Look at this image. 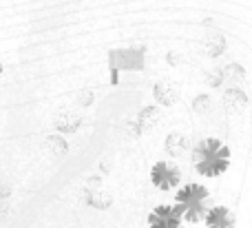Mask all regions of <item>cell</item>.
<instances>
[{"label": "cell", "instance_id": "cell-1", "mask_svg": "<svg viewBox=\"0 0 252 228\" xmlns=\"http://www.w3.org/2000/svg\"><path fill=\"white\" fill-rule=\"evenodd\" d=\"M190 162L197 175L201 177H221L230 168L232 153L228 144L219 137H204L190 149Z\"/></svg>", "mask_w": 252, "mask_h": 228}, {"label": "cell", "instance_id": "cell-2", "mask_svg": "<svg viewBox=\"0 0 252 228\" xmlns=\"http://www.w3.org/2000/svg\"><path fill=\"white\" fill-rule=\"evenodd\" d=\"M208 202H210V191L204 184H197V182L182 184L175 191V206L182 213V220L190 222V224H197V222L204 220L210 208Z\"/></svg>", "mask_w": 252, "mask_h": 228}, {"label": "cell", "instance_id": "cell-3", "mask_svg": "<svg viewBox=\"0 0 252 228\" xmlns=\"http://www.w3.org/2000/svg\"><path fill=\"white\" fill-rule=\"evenodd\" d=\"M151 182L161 193L177 191L179 186H182V171H179V166L175 162L159 160V162H155L151 168Z\"/></svg>", "mask_w": 252, "mask_h": 228}, {"label": "cell", "instance_id": "cell-4", "mask_svg": "<svg viewBox=\"0 0 252 228\" xmlns=\"http://www.w3.org/2000/svg\"><path fill=\"white\" fill-rule=\"evenodd\" d=\"M146 60V51L144 49H115L109 53V65L113 73L120 71H139Z\"/></svg>", "mask_w": 252, "mask_h": 228}, {"label": "cell", "instance_id": "cell-5", "mask_svg": "<svg viewBox=\"0 0 252 228\" xmlns=\"http://www.w3.org/2000/svg\"><path fill=\"white\" fill-rule=\"evenodd\" d=\"M182 226V213L177 211V206H168L161 204L155 206L148 215V228H179Z\"/></svg>", "mask_w": 252, "mask_h": 228}, {"label": "cell", "instance_id": "cell-6", "mask_svg": "<svg viewBox=\"0 0 252 228\" xmlns=\"http://www.w3.org/2000/svg\"><path fill=\"white\" fill-rule=\"evenodd\" d=\"M153 98L157 106H175L179 100V87L168 78H161L153 87Z\"/></svg>", "mask_w": 252, "mask_h": 228}, {"label": "cell", "instance_id": "cell-7", "mask_svg": "<svg viewBox=\"0 0 252 228\" xmlns=\"http://www.w3.org/2000/svg\"><path fill=\"white\" fill-rule=\"evenodd\" d=\"M190 149H192L190 140H188V135L186 133H182V131H170L168 135H166V140H164L166 155L173 158V160L184 158L186 153H190Z\"/></svg>", "mask_w": 252, "mask_h": 228}, {"label": "cell", "instance_id": "cell-8", "mask_svg": "<svg viewBox=\"0 0 252 228\" xmlns=\"http://www.w3.org/2000/svg\"><path fill=\"white\" fill-rule=\"evenodd\" d=\"M206 228H235L237 217L228 206H210L204 217Z\"/></svg>", "mask_w": 252, "mask_h": 228}, {"label": "cell", "instance_id": "cell-9", "mask_svg": "<svg viewBox=\"0 0 252 228\" xmlns=\"http://www.w3.org/2000/svg\"><path fill=\"white\" fill-rule=\"evenodd\" d=\"M159 120H161V106H157V104L144 106V109L137 113V120L133 122L135 135H142V133L153 131V129L159 124Z\"/></svg>", "mask_w": 252, "mask_h": 228}, {"label": "cell", "instance_id": "cell-10", "mask_svg": "<svg viewBox=\"0 0 252 228\" xmlns=\"http://www.w3.org/2000/svg\"><path fill=\"white\" fill-rule=\"evenodd\" d=\"M80 124H82V118H80V113L73 111V109H62V111H58L56 118H53V127H56V131L64 133V135L75 133L80 129Z\"/></svg>", "mask_w": 252, "mask_h": 228}, {"label": "cell", "instance_id": "cell-11", "mask_svg": "<svg viewBox=\"0 0 252 228\" xmlns=\"http://www.w3.org/2000/svg\"><path fill=\"white\" fill-rule=\"evenodd\" d=\"M223 106L228 113H244L248 109V96L239 87H228L223 93Z\"/></svg>", "mask_w": 252, "mask_h": 228}, {"label": "cell", "instance_id": "cell-12", "mask_svg": "<svg viewBox=\"0 0 252 228\" xmlns=\"http://www.w3.org/2000/svg\"><path fill=\"white\" fill-rule=\"evenodd\" d=\"M42 149L49 158L58 160V158H62V155H66V151H69V142H66L62 135H47L44 142H42Z\"/></svg>", "mask_w": 252, "mask_h": 228}, {"label": "cell", "instance_id": "cell-13", "mask_svg": "<svg viewBox=\"0 0 252 228\" xmlns=\"http://www.w3.org/2000/svg\"><path fill=\"white\" fill-rule=\"evenodd\" d=\"M201 49H204L206 56L215 58V56H221L226 51V38L221 33H208L201 42Z\"/></svg>", "mask_w": 252, "mask_h": 228}, {"label": "cell", "instance_id": "cell-14", "mask_svg": "<svg viewBox=\"0 0 252 228\" xmlns=\"http://www.w3.org/2000/svg\"><path fill=\"white\" fill-rule=\"evenodd\" d=\"M221 71H223V82H228L230 87H237V84L244 82V78H246L244 66H239V65H228L226 69H221Z\"/></svg>", "mask_w": 252, "mask_h": 228}, {"label": "cell", "instance_id": "cell-15", "mask_svg": "<svg viewBox=\"0 0 252 228\" xmlns=\"http://www.w3.org/2000/svg\"><path fill=\"white\" fill-rule=\"evenodd\" d=\"M213 109H215V102L208 93H199V96L192 100V111H195L197 115H208Z\"/></svg>", "mask_w": 252, "mask_h": 228}, {"label": "cell", "instance_id": "cell-16", "mask_svg": "<svg viewBox=\"0 0 252 228\" xmlns=\"http://www.w3.org/2000/svg\"><path fill=\"white\" fill-rule=\"evenodd\" d=\"M89 204H91L93 208H97V211H104V208L111 206V195L102 193V191H91V195H89Z\"/></svg>", "mask_w": 252, "mask_h": 228}, {"label": "cell", "instance_id": "cell-17", "mask_svg": "<svg viewBox=\"0 0 252 228\" xmlns=\"http://www.w3.org/2000/svg\"><path fill=\"white\" fill-rule=\"evenodd\" d=\"M91 102H93V93L89 91V89L80 91V96H78V104L80 106H91Z\"/></svg>", "mask_w": 252, "mask_h": 228}, {"label": "cell", "instance_id": "cell-18", "mask_svg": "<svg viewBox=\"0 0 252 228\" xmlns=\"http://www.w3.org/2000/svg\"><path fill=\"white\" fill-rule=\"evenodd\" d=\"M0 80H2V62H0Z\"/></svg>", "mask_w": 252, "mask_h": 228}, {"label": "cell", "instance_id": "cell-19", "mask_svg": "<svg viewBox=\"0 0 252 228\" xmlns=\"http://www.w3.org/2000/svg\"><path fill=\"white\" fill-rule=\"evenodd\" d=\"M0 11H2V2H0Z\"/></svg>", "mask_w": 252, "mask_h": 228}, {"label": "cell", "instance_id": "cell-20", "mask_svg": "<svg viewBox=\"0 0 252 228\" xmlns=\"http://www.w3.org/2000/svg\"><path fill=\"white\" fill-rule=\"evenodd\" d=\"M179 228H184V226H179Z\"/></svg>", "mask_w": 252, "mask_h": 228}]
</instances>
